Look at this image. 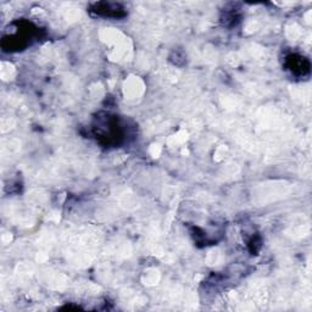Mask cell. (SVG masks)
Returning <instances> with one entry per match:
<instances>
[{
    "mask_svg": "<svg viewBox=\"0 0 312 312\" xmlns=\"http://www.w3.org/2000/svg\"><path fill=\"white\" fill-rule=\"evenodd\" d=\"M289 67H290L292 72L295 73V75L299 76H304L308 73V70H310V65H308L307 60L305 57L298 56V55H293L289 57Z\"/></svg>",
    "mask_w": 312,
    "mask_h": 312,
    "instance_id": "cell-1",
    "label": "cell"
}]
</instances>
